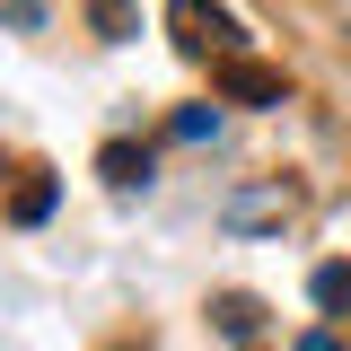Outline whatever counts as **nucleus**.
<instances>
[{"mask_svg":"<svg viewBox=\"0 0 351 351\" xmlns=\"http://www.w3.org/2000/svg\"><path fill=\"white\" fill-rule=\"evenodd\" d=\"M176 141H184V149L219 141V106H184V114H176Z\"/></svg>","mask_w":351,"mask_h":351,"instance_id":"nucleus-6","label":"nucleus"},{"mask_svg":"<svg viewBox=\"0 0 351 351\" xmlns=\"http://www.w3.org/2000/svg\"><path fill=\"white\" fill-rule=\"evenodd\" d=\"M219 97H228V106H281V97H290V80H281L272 62L228 53V62H219Z\"/></svg>","mask_w":351,"mask_h":351,"instance_id":"nucleus-1","label":"nucleus"},{"mask_svg":"<svg viewBox=\"0 0 351 351\" xmlns=\"http://www.w3.org/2000/svg\"><path fill=\"white\" fill-rule=\"evenodd\" d=\"M97 176H106L114 193H132V184H149V149H141V141H106V149H97Z\"/></svg>","mask_w":351,"mask_h":351,"instance_id":"nucleus-3","label":"nucleus"},{"mask_svg":"<svg viewBox=\"0 0 351 351\" xmlns=\"http://www.w3.org/2000/svg\"><path fill=\"white\" fill-rule=\"evenodd\" d=\"M299 351H343V343H334V334H299Z\"/></svg>","mask_w":351,"mask_h":351,"instance_id":"nucleus-8","label":"nucleus"},{"mask_svg":"<svg viewBox=\"0 0 351 351\" xmlns=\"http://www.w3.org/2000/svg\"><path fill=\"white\" fill-rule=\"evenodd\" d=\"M211 316H219V334H228V343H255V325H263V307L246 299V290H228V299H219Z\"/></svg>","mask_w":351,"mask_h":351,"instance_id":"nucleus-5","label":"nucleus"},{"mask_svg":"<svg viewBox=\"0 0 351 351\" xmlns=\"http://www.w3.org/2000/svg\"><path fill=\"white\" fill-rule=\"evenodd\" d=\"M53 202H62V184H53V176H27V184H18V202H9V219H18V228H44Z\"/></svg>","mask_w":351,"mask_h":351,"instance_id":"nucleus-4","label":"nucleus"},{"mask_svg":"<svg viewBox=\"0 0 351 351\" xmlns=\"http://www.w3.org/2000/svg\"><path fill=\"white\" fill-rule=\"evenodd\" d=\"M316 307H325V316L351 307V263H325V272H316Z\"/></svg>","mask_w":351,"mask_h":351,"instance_id":"nucleus-7","label":"nucleus"},{"mask_svg":"<svg viewBox=\"0 0 351 351\" xmlns=\"http://www.w3.org/2000/svg\"><path fill=\"white\" fill-rule=\"evenodd\" d=\"M290 219V193L281 184H246V193H228V228H281Z\"/></svg>","mask_w":351,"mask_h":351,"instance_id":"nucleus-2","label":"nucleus"}]
</instances>
